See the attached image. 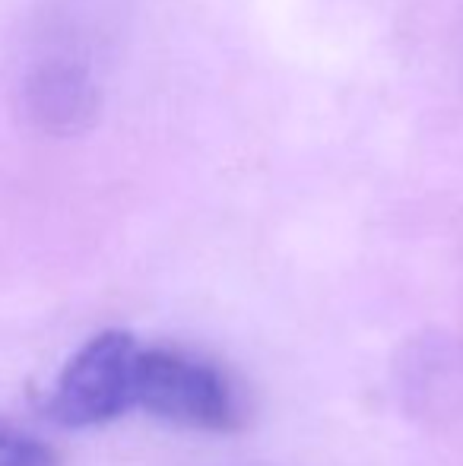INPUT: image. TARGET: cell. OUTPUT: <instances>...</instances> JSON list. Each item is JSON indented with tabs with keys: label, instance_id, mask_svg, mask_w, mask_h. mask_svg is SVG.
<instances>
[{
	"label": "cell",
	"instance_id": "1",
	"mask_svg": "<svg viewBox=\"0 0 463 466\" xmlns=\"http://www.w3.org/2000/svg\"><path fill=\"white\" fill-rule=\"evenodd\" d=\"M134 406L194 431L219 435L241 425V403L232 380L206 359L168 346H140L134 369Z\"/></svg>",
	"mask_w": 463,
	"mask_h": 466
},
{
	"label": "cell",
	"instance_id": "2",
	"mask_svg": "<svg viewBox=\"0 0 463 466\" xmlns=\"http://www.w3.org/2000/svg\"><path fill=\"white\" fill-rule=\"evenodd\" d=\"M136 339L124 330H106L93 337L57 378L48 397V412L70 429L106 425L134 410Z\"/></svg>",
	"mask_w": 463,
	"mask_h": 466
},
{
	"label": "cell",
	"instance_id": "3",
	"mask_svg": "<svg viewBox=\"0 0 463 466\" xmlns=\"http://www.w3.org/2000/svg\"><path fill=\"white\" fill-rule=\"evenodd\" d=\"M19 102L25 121L45 134H80L99 115V83L80 55L51 51L23 70Z\"/></svg>",
	"mask_w": 463,
	"mask_h": 466
},
{
	"label": "cell",
	"instance_id": "4",
	"mask_svg": "<svg viewBox=\"0 0 463 466\" xmlns=\"http://www.w3.org/2000/svg\"><path fill=\"white\" fill-rule=\"evenodd\" d=\"M0 466H57V454L35 435L0 419Z\"/></svg>",
	"mask_w": 463,
	"mask_h": 466
}]
</instances>
